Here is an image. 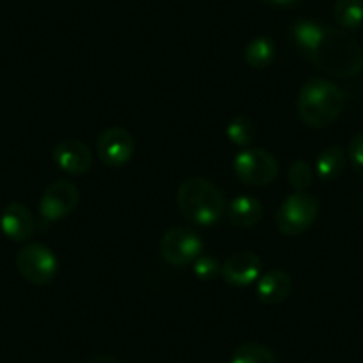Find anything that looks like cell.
Here are the masks:
<instances>
[{
  "mask_svg": "<svg viewBox=\"0 0 363 363\" xmlns=\"http://www.w3.org/2000/svg\"><path fill=\"white\" fill-rule=\"evenodd\" d=\"M303 55L317 69L337 79H352L363 68V50L358 41L333 27L323 26L319 38Z\"/></svg>",
  "mask_w": 363,
  "mask_h": 363,
  "instance_id": "cell-1",
  "label": "cell"
},
{
  "mask_svg": "<svg viewBox=\"0 0 363 363\" xmlns=\"http://www.w3.org/2000/svg\"><path fill=\"white\" fill-rule=\"evenodd\" d=\"M345 106L344 91L326 79L306 80L298 95V114L312 128H326L340 116Z\"/></svg>",
  "mask_w": 363,
  "mask_h": 363,
  "instance_id": "cell-2",
  "label": "cell"
},
{
  "mask_svg": "<svg viewBox=\"0 0 363 363\" xmlns=\"http://www.w3.org/2000/svg\"><path fill=\"white\" fill-rule=\"evenodd\" d=\"M178 211L193 225L212 226L225 214V196L203 177L187 178L177 191Z\"/></svg>",
  "mask_w": 363,
  "mask_h": 363,
  "instance_id": "cell-3",
  "label": "cell"
},
{
  "mask_svg": "<svg viewBox=\"0 0 363 363\" xmlns=\"http://www.w3.org/2000/svg\"><path fill=\"white\" fill-rule=\"evenodd\" d=\"M319 214V201L306 191H296L285 198L277 212V226L284 235H299L315 223Z\"/></svg>",
  "mask_w": 363,
  "mask_h": 363,
  "instance_id": "cell-4",
  "label": "cell"
},
{
  "mask_svg": "<svg viewBox=\"0 0 363 363\" xmlns=\"http://www.w3.org/2000/svg\"><path fill=\"white\" fill-rule=\"evenodd\" d=\"M233 169L239 180H242L247 186L262 187L269 186L277 180L278 160L274 155L260 148H246L235 157L233 160Z\"/></svg>",
  "mask_w": 363,
  "mask_h": 363,
  "instance_id": "cell-5",
  "label": "cell"
},
{
  "mask_svg": "<svg viewBox=\"0 0 363 363\" xmlns=\"http://www.w3.org/2000/svg\"><path fill=\"white\" fill-rule=\"evenodd\" d=\"M159 251L160 257L169 265L186 267V265L194 264V260L203 253V242L193 230L174 226L162 235L159 242Z\"/></svg>",
  "mask_w": 363,
  "mask_h": 363,
  "instance_id": "cell-6",
  "label": "cell"
},
{
  "mask_svg": "<svg viewBox=\"0 0 363 363\" xmlns=\"http://www.w3.org/2000/svg\"><path fill=\"white\" fill-rule=\"evenodd\" d=\"M57 257L43 244H27L16 255L20 274L33 285H48L57 274Z\"/></svg>",
  "mask_w": 363,
  "mask_h": 363,
  "instance_id": "cell-7",
  "label": "cell"
},
{
  "mask_svg": "<svg viewBox=\"0 0 363 363\" xmlns=\"http://www.w3.org/2000/svg\"><path fill=\"white\" fill-rule=\"evenodd\" d=\"M80 201V191L68 180H57L47 187L40 200V214L43 221H61L72 214Z\"/></svg>",
  "mask_w": 363,
  "mask_h": 363,
  "instance_id": "cell-8",
  "label": "cell"
},
{
  "mask_svg": "<svg viewBox=\"0 0 363 363\" xmlns=\"http://www.w3.org/2000/svg\"><path fill=\"white\" fill-rule=\"evenodd\" d=\"M135 141L123 127H111L102 132L96 141V153L100 160L109 167H121L132 159Z\"/></svg>",
  "mask_w": 363,
  "mask_h": 363,
  "instance_id": "cell-9",
  "label": "cell"
},
{
  "mask_svg": "<svg viewBox=\"0 0 363 363\" xmlns=\"http://www.w3.org/2000/svg\"><path fill=\"white\" fill-rule=\"evenodd\" d=\"M262 260L253 251H235L221 265V274L232 287H247L260 278Z\"/></svg>",
  "mask_w": 363,
  "mask_h": 363,
  "instance_id": "cell-10",
  "label": "cell"
},
{
  "mask_svg": "<svg viewBox=\"0 0 363 363\" xmlns=\"http://www.w3.org/2000/svg\"><path fill=\"white\" fill-rule=\"evenodd\" d=\"M55 166L65 173L79 177L93 167V152L79 139H65L52 152Z\"/></svg>",
  "mask_w": 363,
  "mask_h": 363,
  "instance_id": "cell-11",
  "label": "cell"
},
{
  "mask_svg": "<svg viewBox=\"0 0 363 363\" xmlns=\"http://www.w3.org/2000/svg\"><path fill=\"white\" fill-rule=\"evenodd\" d=\"M36 228L33 212L22 203H11L2 211L0 216V230L13 242H23L30 239Z\"/></svg>",
  "mask_w": 363,
  "mask_h": 363,
  "instance_id": "cell-12",
  "label": "cell"
},
{
  "mask_svg": "<svg viewBox=\"0 0 363 363\" xmlns=\"http://www.w3.org/2000/svg\"><path fill=\"white\" fill-rule=\"evenodd\" d=\"M291 292L292 278L281 269H272L257 280V296L265 305H280Z\"/></svg>",
  "mask_w": 363,
  "mask_h": 363,
  "instance_id": "cell-13",
  "label": "cell"
},
{
  "mask_svg": "<svg viewBox=\"0 0 363 363\" xmlns=\"http://www.w3.org/2000/svg\"><path fill=\"white\" fill-rule=\"evenodd\" d=\"M262 216H264V207L257 198L250 196V194L237 196L228 207V219L232 221V225L239 226V228L257 226Z\"/></svg>",
  "mask_w": 363,
  "mask_h": 363,
  "instance_id": "cell-14",
  "label": "cell"
},
{
  "mask_svg": "<svg viewBox=\"0 0 363 363\" xmlns=\"http://www.w3.org/2000/svg\"><path fill=\"white\" fill-rule=\"evenodd\" d=\"M345 160H347V155L340 146H328L319 153L315 160L317 177L324 182L337 180L344 171Z\"/></svg>",
  "mask_w": 363,
  "mask_h": 363,
  "instance_id": "cell-15",
  "label": "cell"
},
{
  "mask_svg": "<svg viewBox=\"0 0 363 363\" xmlns=\"http://www.w3.org/2000/svg\"><path fill=\"white\" fill-rule=\"evenodd\" d=\"M277 55V47L272 43L271 38L267 36H257L247 43L244 57L250 68L253 69H264L267 68Z\"/></svg>",
  "mask_w": 363,
  "mask_h": 363,
  "instance_id": "cell-16",
  "label": "cell"
},
{
  "mask_svg": "<svg viewBox=\"0 0 363 363\" xmlns=\"http://www.w3.org/2000/svg\"><path fill=\"white\" fill-rule=\"evenodd\" d=\"M335 20L340 27L354 30L363 26V0H337Z\"/></svg>",
  "mask_w": 363,
  "mask_h": 363,
  "instance_id": "cell-17",
  "label": "cell"
},
{
  "mask_svg": "<svg viewBox=\"0 0 363 363\" xmlns=\"http://www.w3.org/2000/svg\"><path fill=\"white\" fill-rule=\"evenodd\" d=\"M230 363H277V356L265 345L247 342L233 352Z\"/></svg>",
  "mask_w": 363,
  "mask_h": 363,
  "instance_id": "cell-18",
  "label": "cell"
},
{
  "mask_svg": "<svg viewBox=\"0 0 363 363\" xmlns=\"http://www.w3.org/2000/svg\"><path fill=\"white\" fill-rule=\"evenodd\" d=\"M255 135H257V128L255 123L246 116H237L226 127V138L230 139V143L240 148H246L253 143Z\"/></svg>",
  "mask_w": 363,
  "mask_h": 363,
  "instance_id": "cell-19",
  "label": "cell"
},
{
  "mask_svg": "<svg viewBox=\"0 0 363 363\" xmlns=\"http://www.w3.org/2000/svg\"><path fill=\"white\" fill-rule=\"evenodd\" d=\"M313 180V171L306 160H296L289 167V182L296 191H306L312 186Z\"/></svg>",
  "mask_w": 363,
  "mask_h": 363,
  "instance_id": "cell-20",
  "label": "cell"
},
{
  "mask_svg": "<svg viewBox=\"0 0 363 363\" xmlns=\"http://www.w3.org/2000/svg\"><path fill=\"white\" fill-rule=\"evenodd\" d=\"M193 269H194V274H196L201 281L212 280V278H216L219 272H221V265H219V262L216 260L214 257H211V255H203V253L194 260Z\"/></svg>",
  "mask_w": 363,
  "mask_h": 363,
  "instance_id": "cell-21",
  "label": "cell"
},
{
  "mask_svg": "<svg viewBox=\"0 0 363 363\" xmlns=\"http://www.w3.org/2000/svg\"><path fill=\"white\" fill-rule=\"evenodd\" d=\"M347 157L351 160L352 169L363 177V132H359V134H356L351 139L347 148Z\"/></svg>",
  "mask_w": 363,
  "mask_h": 363,
  "instance_id": "cell-22",
  "label": "cell"
},
{
  "mask_svg": "<svg viewBox=\"0 0 363 363\" xmlns=\"http://www.w3.org/2000/svg\"><path fill=\"white\" fill-rule=\"evenodd\" d=\"M87 363H120V362H118V359L111 354H96V356H93V358H91Z\"/></svg>",
  "mask_w": 363,
  "mask_h": 363,
  "instance_id": "cell-23",
  "label": "cell"
},
{
  "mask_svg": "<svg viewBox=\"0 0 363 363\" xmlns=\"http://www.w3.org/2000/svg\"><path fill=\"white\" fill-rule=\"evenodd\" d=\"M264 2H269V4L284 6V4H291V2H294V0H264Z\"/></svg>",
  "mask_w": 363,
  "mask_h": 363,
  "instance_id": "cell-24",
  "label": "cell"
},
{
  "mask_svg": "<svg viewBox=\"0 0 363 363\" xmlns=\"http://www.w3.org/2000/svg\"><path fill=\"white\" fill-rule=\"evenodd\" d=\"M362 200H363V198H362Z\"/></svg>",
  "mask_w": 363,
  "mask_h": 363,
  "instance_id": "cell-25",
  "label": "cell"
}]
</instances>
